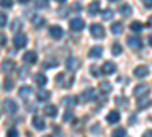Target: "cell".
Here are the masks:
<instances>
[{"label": "cell", "mask_w": 152, "mask_h": 137, "mask_svg": "<svg viewBox=\"0 0 152 137\" xmlns=\"http://www.w3.org/2000/svg\"><path fill=\"white\" fill-rule=\"evenodd\" d=\"M102 15H104V17H102L104 20H110V18L113 17V11H111V9H105Z\"/></svg>", "instance_id": "cell-37"}, {"label": "cell", "mask_w": 152, "mask_h": 137, "mask_svg": "<svg viewBox=\"0 0 152 137\" xmlns=\"http://www.w3.org/2000/svg\"><path fill=\"white\" fill-rule=\"evenodd\" d=\"M111 89H113L111 84L107 82V81H104V82H100V84H99V90L102 92V93H105V95H108V93L111 92Z\"/></svg>", "instance_id": "cell-22"}, {"label": "cell", "mask_w": 152, "mask_h": 137, "mask_svg": "<svg viewBox=\"0 0 152 137\" xmlns=\"http://www.w3.org/2000/svg\"><path fill=\"white\" fill-rule=\"evenodd\" d=\"M110 2H116V0H110Z\"/></svg>", "instance_id": "cell-51"}, {"label": "cell", "mask_w": 152, "mask_h": 137, "mask_svg": "<svg viewBox=\"0 0 152 137\" xmlns=\"http://www.w3.org/2000/svg\"><path fill=\"white\" fill-rule=\"evenodd\" d=\"M114 72H116V64H114V63H110V61H107V63L102 66V73L111 75V73H114Z\"/></svg>", "instance_id": "cell-13"}, {"label": "cell", "mask_w": 152, "mask_h": 137, "mask_svg": "<svg viewBox=\"0 0 152 137\" xmlns=\"http://www.w3.org/2000/svg\"><path fill=\"white\" fill-rule=\"evenodd\" d=\"M18 2H20V3H28L29 0H18Z\"/></svg>", "instance_id": "cell-47"}, {"label": "cell", "mask_w": 152, "mask_h": 137, "mask_svg": "<svg viewBox=\"0 0 152 137\" xmlns=\"http://www.w3.org/2000/svg\"><path fill=\"white\" fill-rule=\"evenodd\" d=\"M142 40L138 38V37H129L128 38V46L131 47V49H140L142 47Z\"/></svg>", "instance_id": "cell-10"}, {"label": "cell", "mask_w": 152, "mask_h": 137, "mask_svg": "<svg viewBox=\"0 0 152 137\" xmlns=\"http://www.w3.org/2000/svg\"><path fill=\"white\" fill-rule=\"evenodd\" d=\"M73 82V78H67L64 73H59L58 76H56V84L62 85V87H70V84Z\"/></svg>", "instance_id": "cell-7"}, {"label": "cell", "mask_w": 152, "mask_h": 137, "mask_svg": "<svg viewBox=\"0 0 152 137\" xmlns=\"http://www.w3.org/2000/svg\"><path fill=\"white\" fill-rule=\"evenodd\" d=\"M23 61H24V63H28V64H34V63H37V53L32 52V51L26 52V53L23 55Z\"/></svg>", "instance_id": "cell-11"}, {"label": "cell", "mask_w": 152, "mask_h": 137, "mask_svg": "<svg viewBox=\"0 0 152 137\" xmlns=\"http://www.w3.org/2000/svg\"><path fill=\"white\" fill-rule=\"evenodd\" d=\"M97 11H99V2H91L88 5V12H90L91 15L97 14Z\"/></svg>", "instance_id": "cell-25"}, {"label": "cell", "mask_w": 152, "mask_h": 137, "mask_svg": "<svg viewBox=\"0 0 152 137\" xmlns=\"http://www.w3.org/2000/svg\"><path fill=\"white\" fill-rule=\"evenodd\" d=\"M31 93H32V89H31L29 85H24V87H21L20 92H18V95H20L21 97H26V96H29Z\"/></svg>", "instance_id": "cell-26"}, {"label": "cell", "mask_w": 152, "mask_h": 137, "mask_svg": "<svg viewBox=\"0 0 152 137\" xmlns=\"http://www.w3.org/2000/svg\"><path fill=\"white\" fill-rule=\"evenodd\" d=\"M148 105H149V101H148V99H146V101H145V99H142V101L137 104V108H138V110H143V108L148 107Z\"/></svg>", "instance_id": "cell-36"}, {"label": "cell", "mask_w": 152, "mask_h": 137, "mask_svg": "<svg viewBox=\"0 0 152 137\" xmlns=\"http://www.w3.org/2000/svg\"><path fill=\"white\" fill-rule=\"evenodd\" d=\"M149 75V69L146 66H137L134 69V76L135 78H146Z\"/></svg>", "instance_id": "cell-5"}, {"label": "cell", "mask_w": 152, "mask_h": 137, "mask_svg": "<svg viewBox=\"0 0 152 137\" xmlns=\"http://www.w3.org/2000/svg\"><path fill=\"white\" fill-rule=\"evenodd\" d=\"M49 97H50L49 90H38L37 92V99H38V101L44 102V101H49Z\"/></svg>", "instance_id": "cell-18"}, {"label": "cell", "mask_w": 152, "mask_h": 137, "mask_svg": "<svg viewBox=\"0 0 152 137\" xmlns=\"http://www.w3.org/2000/svg\"><path fill=\"white\" fill-rule=\"evenodd\" d=\"M14 44H15L17 49H23L24 46L28 44L26 35H24V34H17V35H15V38H14Z\"/></svg>", "instance_id": "cell-4"}, {"label": "cell", "mask_w": 152, "mask_h": 137, "mask_svg": "<svg viewBox=\"0 0 152 137\" xmlns=\"http://www.w3.org/2000/svg\"><path fill=\"white\" fill-rule=\"evenodd\" d=\"M3 105H5V110H6V113H9V114H14L15 111L18 110V107H17L15 101H12V99H6Z\"/></svg>", "instance_id": "cell-8"}, {"label": "cell", "mask_w": 152, "mask_h": 137, "mask_svg": "<svg viewBox=\"0 0 152 137\" xmlns=\"http://www.w3.org/2000/svg\"><path fill=\"white\" fill-rule=\"evenodd\" d=\"M148 93H149V87L146 84H140V85H137L134 89V96L135 97H142V96H145Z\"/></svg>", "instance_id": "cell-6"}, {"label": "cell", "mask_w": 152, "mask_h": 137, "mask_svg": "<svg viewBox=\"0 0 152 137\" xmlns=\"http://www.w3.org/2000/svg\"><path fill=\"white\" fill-rule=\"evenodd\" d=\"M129 28H131L132 32H140V31H143V24L140 21H132Z\"/></svg>", "instance_id": "cell-27"}, {"label": "cell", "mask_w": 152, "mask_h": 137, "mask_svg": "<svg viewBox=\"0 0 152 137\" xmlns=\"http://www.w3.org/2000/svg\"><path fill=\"white\" fill-rule=\"evenodd\" d=\"M11 29L14 31V32H18L21 29V20H14L11 24Z\"/></svg>", "instance_id": "cell-31"}, {"label": "cell", "mask_w": 152, "mask_h": 137, "mask_svg": "<svg viewBox=\"0 0 152 137\" xmlns=\"http://www.w3.org/2000/svg\"><path fill=\"white\" fill-rule=\"evenodd\" d=\"M34 81H35V82H37L38 85H44V84L47 82V78L44 76L43 73H37L35 76H34Z\"/></svg>", "instance_id": "cell-23"}, {"label": "cell", "mask_w": 152, "mask_h": 137, "mask_svg": "<svg viewBox=\"0 0 152 137\" xmlns=\"http://www.w3.org/2000/svg\"><path fill=\"white\" fill-rule=\"evenodd\" d=\"M116 101H117V104H120V105H122V102H123V107H128V104H126V97H117Z\"/></svg>", "instance_id": "cell-42"}, {"label": "cell", "mask_w": 152, "mask_h": 137, "mask_svg": "<svg viewBox=\"0 0 152 137\" xmlns=\"http://www.w3.org/2000/svg\"><path fill=\"white\" fill-rule=\"evenodd\" d=\"M90 72H91V75H93L94 78H99L100 73H102V70H100L99 67H96V66H91V67H90Z\"/></svg>", "instance_id": "cell-33"}, {"label": "cell", "mask_w": 152, "mask_h": 137, "mask_svg": "<svg viewBox=\"0 0 152 137\" xmlns=\"http://www.w3.org/2000/svg\"><path fill=\"white\" fill-rule=\"evenodd\" d=\"M94 97H96V90H94V89H88V90H85V92L81 93L79 101L85 104V102H90L91 99H94Z\"/></svg>", "instance_id": "cell-2"}, {"label": "cell", "mask_w": 152, "mask_h": 137, "mask_svg": "<svg viewBox=\"0 0 152 137\" xmlns=\"http://www.w3.org/2000/svg\"><path fill=\"white\" fill-rule=\"evenodd\" d=\"M14 69H15V63H14V61L5 59L3 63H2V70H3L5 73H9V72H12Z\"/></svg>", "instance_id": "cell-12"}, {"label": "cell", "mask_w": 152, "mask_h": 137, "mask_svg": "<svg viewBox=\"0 0 152 137\" xmlns=\"http://www.w3.org/2000/svg\"><path fill=\"white\" fill-rule=\"evenodd\" d=\"M56 64H58V63H56V61H53V59H50V61L47 59V61H44V67H46V69H52V67H56Z\"/></svg>", "instance_id": "cell-35"}, {"label": "cell", "mask_w": 152, "mask_h": 137, "mask_svg": "<svg viewBox=\"0 0 152 137\" xmlns=\"http://www.w3.org/2000/svg\"><path fill=\"white\" fill-rule=\"evenodd\" d=\"M56 2H59V3H62V2H66V0H56Z\"/></svg>", "instance_id": "cell-49"}, {"label": "cell", "mask_w": 152, "mask_h": 137, "mask_svg": "<svg viewBox=\"0 0 152 137\" xmlns=\"http://www.w3.org/2000/svg\"><path fill=\"white\" fill-rule=\"evenodd\" d=\"M122 52H123L122 46H120L119 43H114V44H113V53H114V55H120Z\"/></svg>", "instance_id": "cell-32"}, {"label": "cell", "mask_w": 152, "mask_h": 137, "mask_svg": "<svg viewBox=\"0 0 152 137\" xmlns=\"http://www.w3.org/2000/svg\"><path fill=\"white\" fill-rule=\"evenodd\" d=\"M78 67H79V59L70 56V58L67 59V69H69V70H76Z\"/></svg>", "instance_id": "cell-17"}, {"label": "cell", "mask_w": 152, "mask_h": 137, "mask_svg": "<svg viewBox=\"0 0 152 137\" xmlns=\"http://www.w3.org/2000/svg\"><path fill=\"white\" fill-rule=\"evenodd\" d=\"M0 6L11 8V6H12V0H0Z\"/></svg>", "instance_id": "cell-38"}, {"label": "cell", "mask_w": 152, "mask_h": 137, "mask_svg": "<svg viewBox=\"0 0 152 137\" xmlns=\"http://www.w3.org/2000/svg\"><path fill=\"white\" fill-rule=\"evenodd\" d=\"M111 137H126V130L125 128H117V130H114Z\"/></svg>", "instance_id": "cell-28"}, {"label": "cell", "mask_w": 152, "mask_h": 137, "mask_svg": "<svg viewBox=\"0 0 152 137\" xmlns=\"http://www.w3.org/2000/svg\"><path fill=\"white\" fill-rule=\"evenodd\" d=\"M3 87L6 92H11L12 87H14V81H12V78H5V82H3Z\"/></svg>", "instance_id": "cell-29"}, {"label": "cell", "mask_w": 152, "mask_h": 137, "mask_svg": "<svg viewBox=\"0 0 152 137\" xmlns=\"http://www.w3.org/2000/svg\"><path fill=\"white\" fill-rule=\"evenodd\" d=\"M119 12L122 14V17H129L131 15V12H132V8L129 5H122L119 8Z\"/></svg>", "instance_id": "cell-21"}, {"label": "cell", "mask_w": 152, "mask_h": 137, "mask_svg": "<svg viewBox=\"0 0 152 137\" xmlns=\"http://www.w3.org/2000/svg\"><path fill=\"white\" fill-rule=\"evenodd\" d=\"M5 24H6V15L3 12H0V28H3Z\"/></svg>", "instance_id": "cell-40"}, {"label": "cell", "mask_w": 152, "mask_h": 137, "mask_svg": "<svg viewBox=\"0 0 152 137\" xmlns=\"http://www.w3.org/2000/svg\"><path fill=\"white\" fill-rule=\"evenodd\" d=\"M32 23H34V26L35 28H41V26H44V18L43 17H40V15H35L34 17V20H32Z\"/></svg>", "instance_id": "cell-24"}, {"label": "cell", "mask_w": 152, "mask_h": 137, "mask_svg": "<svg viewBox=\"0 0 152 137\" xmlns=\"http://www.w3.org/2000/svg\"><path fill=\"white\" fill-rule=\"evenodd\" d=\"M49 34H50V37H52V38L59 40L64 32H62V29H61L59 26H50V28H49Z\"/></svg>", "instance_id": "cell-9"}, {"label": "cell", "mask_w": 152, "mask_h": 137, "mask_svg": "<svg viewBox=\"0 0 152 137\" xmlns=\"http://www.w3.org/2000/svg\"><path fill=\"white\" fill-rule=\"evenodd\" d=\"M44 137H52V136H44Z\"/></svg>", "instance_id": "cell-50"}, {"label": "cell", "mask_w": 152, "mask_h": 137, "mask_svg": "<svg viewBox=\"0 0 152 137\" xmlns=\"http://www.w3.org/2000/svg\"><path fill=\"white\" fill-rule=\"evenodd\" d=\"M148 24H149V26H151V28H152V15H151V17H149V21H148Z\"/></svg>", "instance_id": "cell-46"}, {"label": "cell", "mask_w": 152, "mask_h": 137, "mask_svg": "<svg viewBox=\"0 0 152 137\" xmlns=\"http://www.w3.org/2000/svg\"><path fill=\"white\" fill-rule=\"evenodd\" d=\"M47 5H49V0H35V6H37V8H41V9H43V8H46Z\"/></svg>", "instance_id": "cell-34"}, {"label": "cell", "mask_w": 152, "mask_h": 137, "mask_svg": "<svg viewBox=\"0 0 152 137\" xmlns=\"http://www.w3.org/2000/svg\"><path fill=\"white\" fill-rule=\"evenodd\" d=\"M149 44H151V46H152V35H151V37H149Z\"/></svg>", "instance_id": "cell-48"}, {"label": "cell", "mask_w": 152, "mask_h": 137, "mask_svg": "<svg viewBox=\"0 0 152 137\" xmlns=\"http://www.w3.org/2000/svg\"><path fill=\"white\" fill-rule=\"evenodd\" d=\"M90 32L91 35L94 37V38H104L105 37V29L102 24H97V23H93L90 26Z\"/></svg>", "instance_id": "cell-1"}, {"label": "cell", "mask_w": 152, "mask_h": 137, "mask_svg": "<svg viewBox=\"0 0 152 137\" xmlns=\"http://www.w3.org/2000/svg\"><path fill=\"white\" fill-rule=\"evenodd\" d=\"M119 119H120V114H119V111H116V110L110 111L108 116H107V122H110V123H116V122H119Z\"/></svg>", "instance_id": "cell-15"}, {"label": "cell", "mask_w": 152, "mask_h": 137, "mask_svg": "<svg viewBox=\"0 0 152 137\" xmlns=\"http://www.w3.org/2000/svg\"><path fill=\"white\" fill-rule=\"evenodd\" d=\"M84 26H85V21H84L82 18H79V17H76V18H73V20L70 21V29L75 31V32L82 31Z\"/></svg>", "instance_id": "cell-3"}, {"label": "cell", "mask_w": 152, "mask_h": 137, "mask_svg": "<svg viewBox=\"0 0 152 137\" xmlns=\"http://www.w3.org/2000/svg\"><path fill=\"white\" fill-rule=\"evenodd\" d=\"M72 119H73V113H72L70 110H67L66 114H64V120H72Z\"/></svg>", "instance_id": "cell-41"}, {"label": "cell", "mask_w": 152, "mask_h": 137, "mask_svg": "<svg viewBox=\"0 0 152 137\" xmlns=\"http://www.w3.org/2000/svg\"><path fill=\"white\" fill-rule=\"evenodd\" d=\"M44 113H46L49 117H55V116L58 114V110H56L55 105H46V107H44Z\"/></svg>", "instance_id": "cell-19"}, {"label": "cell", "mask_w": 152, "mask_h": 137, "mask_svg": "<svg viewBox=\"0 0 152 137\" xmlns=\"http://www.w3.org/2000/svg\"><path fill=\"white\" fill-rule=\"evenodd\" d=\"M32 123H34V127H35L37 130H44V128H46V123H44V120H43L40 116H34Z\"/></svg>", "instance_id": "cell-16"}, {"label": "cell", "mask_w": 152, "mask_h": 137, "mask_svg": "<svg viewBox=\"0 0 152 137\" xmlns=\"http://www.w3.org/2000/svg\"><path fill=\"white\" fill-rule=\"evenodd\" d=\"M8 137H18V131H17L15 128L8 130Z\"/></svg>", "instance_id": "cell-39"}, {"label": "cell", "mask_w": 152, "mask_h": 137, "mask_svg": "<svg viewBox=\"0 0 152 137\" xmlns=\"http://www.w3.org/2000/svg\"><path fill=\"white\" fill-rule=\"evenodd\" d=\"M102 52H104V49L100 47V46H94V47H91L90 49V58H100L102 56Z\"/></svg>", "instance_id": "cell-14"}, {"label": "cell", "mask_w": 152, "mask_h": 137, "mask_svg": "<svg viewBox=\"0 0 152 137\" xmlns=\"http://www.w3.org/2000/svg\"><path fill=\"white\" fill-rule=\"evenodd\" d=\"M123 31V26H122V23H113V26H111V32L113 34H120Z\"/></svg>", "instance_id": "cell-30"}, {"label": "cell", "mask_w": 152, "mask_h": 137, "mask_svg": "<svg viewBox=\"0 0 152 137\" xmlns=\"http://www.w3.org/2000/svg\"><path fill=\"white\" fill-rule=\"evenodd\" d=\"M143 3L146 8H152V0H143Z\"/></svg>", "instance_id": "cell-44"}, {"label": "cell", "mask_w": 152, "mask_h": 137, "mask_svg": "<svg viewBox=\"0 0 152 137\" xmlns=\"http://www.w3.org/2000/svg\"><path fill=\"white\" fill-rule=\"evenodd\" d=\"M5 44H6V35L0 34V46H5Z\"/></svg>", "instance_id": "cell-43"}, {"label": "cell", "mask_w": 152, "mask_h": 137, "mask_svg": "<svg viewBox=\"0 0 152 137\" xmlns=\"http://www.w3.org/2000/svg\"><path fill=\"white\" fill-rule=\"evenodd\" d=\"M61 102H62V105H64V107H73L76 104V97L75 96H64Z\"/></svg>", "instance_id": "cell-20"}, {"label": "cell", "mask_w": 152, "mask_h": 137, "mask_svg": "<svg viewBox=\"0 0 152 137\" xmlns=\"http://www.w3.org/2000/svg\"><path fill=\"white\" fill-rule=\"evenodd\" d=\"M143 137H152V130H148L143 133Z\"/></svg>", "instance_id": "cell-45"}]
</instances>
